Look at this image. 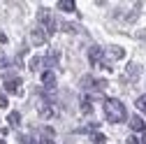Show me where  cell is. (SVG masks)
Instances as JSON below:
<instances>
[{"label": "cell", "instance_id": "603a6c76", "mask_svg": "<svg viewBox=\"0 0 146 144\" xmlns=\"http://www.w3.org/2000/svg\"><path fill=\"white\" fill-rule=\"evenodd\" d=\"M42 144H53V142L51 139H42Z\"/></svg>", "mask_w": 146, "mask_h": 144}, {"label": "cell", "instance_id": "d4e9b609", "mask_svg": "<svg viewBox=\"0 0 146 144\" xmlns=\"http://www.w3.org/2000/svg\"><path fill=\"white\" fill-rule=\"evenodd\" d=\"M0 144H7V142H3V139H0Z\"/></svg>", "mask_w": 146, "mask_h": 144}, {"label": "cell", "instance_id": "6da1fadb", "mask_svg": "<svg viewBox=\"0 0 146 144\" xmlns=\"http://www.w3.org/2000/svg\"><path fill=\"white\" fill-rule=\"evenodd\" d=\"M104 116L109 123H121L125 121L127 112H125V105L118 100V98H107L104 100Z\"/></svg>", "mask_w": 146, "mask_h": 144}, {"label": "cell", "instance_id": "9c48e42d", "mask_svg": "<svg viewBox=\"0 0 146 144\" xmlns=\"http://www.w3.org/2000/svg\"><path fill=\"white\" fill-rule=\"evenodd\" d=\"M42 84H44L46 88H53V86H56V75H53L51 70H44V72H42Z\"/></svg>", "mask_w": 146, "mask_h": 144}, {"label": "cell", "instance_id": "44dd1931", "mask_svg": "<svg viewBox=\"0 0 146 144\" xmlns=\"http://www.w3.org/2000/svg\"><path fill=\"white\" fill-rule=\"evenodd\" d=\"M7 65V56H3V53H0V67H5Z\"/></svg>", "mask_w": 146, "mask_h": 144}, {"label": "cell", "instance_id": "cb8c5ba5", "mask_svg": "<svg viewBox=\"0 0 146 144\" xmlns=\"http://www.w3.org/2000/svg\"><path fill=\"white\" fill-rule=\"evenodd\" d=\"M141 144H146V135H144V137H141Z\"/></svg>", "mask_w": 146, "mask_h": 144}, {"label": "cell", "instance_id": "ba28073f", "mask_svg": "<svg viewBox=\"0 0 146 144\" xmlns=\"http://www.w3.org/2000/svg\"><path fill=\"white\" fill-rule=\"evenodd\" d=\"M107 53H109V58H111V61H118V58H123V56H125L123 47H116V44L107 47Z\"/></svg>", "mask_w": 146, "mask_h": 144}, {"label": "cell", "instance_id": "8992f818", "mask_svg": "<svg viewBox=\"0 0 146 144\" xmlns=\"http://www.w3.org/2000/svg\"><path fill=\"white\" fill-rule=\"evenodd\" d=\"M102 53H104L102 47H90V49H88V61H90V65H98V63L102 61Z\"/></svg>", "mask_w": 146, "mask_h": 144}, {"label": "cell", "instance_id": "8fae6325", "mask_svg": "<svg viewBox=\"0 0 146 144\" xmlns=\"http://www.w3.org/2000/svg\"><path fill=\"white\" fill-rule=\"evenodd\" d=\"M42 61H44L46 67H49V65H56V63H58V53L51 51V53H46V56H42Z\"/></svg>", "mask_w": 146, "mask_h": 144}, {"label": "cell", "instance_id": "ac0fdd59", "mask_svg": "<svg viewBox=\"0 0 146 144\" xmlns=\"http://www.w3.org/2000/svg\"><path fill=\"white\" fill-rule=\"evenodd\" d=\"M104 142H107V137L102 133H93V144H104Z\"/></svg>", "mask_w": 146, "mask_h": 144}, {"label": "cell", "instance_id": "ffe728a7", "mask_svg": "<svg viewBox=\"0 0 146 144\" xmlns=\"http://www.w3.org/2000/svg\"><path fill=\"white\" fill-rule=\"evenodd\" d=\"M125 144H139V139L132 135V137H127V142H125Z\"/></svg>", "mask_w": 146, "mask_h": 144}, {"label": "cell", "instance_id": "7a4b0ae2", "mask_svg": "<svg viewBox=\"0 0 146 144\" xmlns=\"http://www.w3.org/2000/svg\"><path fill=\"white\" fill-rule=\"evenodd\" d=\"M37 16H40V23L46 28V35H51L53 30H56V19H53V14H51L49 9H44V7H42V9L37 12Z\"/></svg>", "mask_w": 146, "mask_h": 144}, {"label": "cell", "instance_id": "9a60e30c", "mask_svg": "<svg viewBox=\"0 0 146 144\" xmlns=\"http://www.w3.org/2000/svg\"><path fill=\"white\" fill-rule=\"evenodd\" d=\"M7 121H9V125H19V123H21V114H19V112H9Z\"/></svg>", "mask_w": 146, "mask_h": 144}, {"label": "cell", "instance_id": "277c9868", "mask_svg": "<svg viewBox=\"0 0 146 144\" xmlns=\"http://www.w3.org/2000/svg\"><path fill=\"white\" fill-rule=\"evenodd\" d=\"M5 91L7 93H21V79L19 77H5Z\"/></svg>", "mask_w": 146, "mask_h": 144}, {"label": "cell", "instance_id": "e0dca14e", "mask_svg": "<svg viewBox=\"0 0 146 144\" xmlns=\"http://www.w3.org/2000/svg\"><path fill=\"white\" fill-rule=\"evenodd\" d=\"M135 105H137V109H139V112H144V114H146V93H144V95H139Z\"/></svg>", "mask_w": 146, "mask_h": 144}, {"label": "cell", "instance_id": "5bb4252c", "mask_svg": "<svg viewBox=\"0 0 146 144\" xmlns=\"http://www.w3.org/2000/svg\"><path fill=\"white\" fill-rule=\"evenodd\" d=\"M42 65H44L42 56H33V58H30V70H33V72H37V70H40Z\"/></svg>", "mask_w": 146, "mask_h": 144}, {"label": "cell", "instance_id": "30bf717a", "mask_svg": "<svg viewBox=\"0 0 146 144\" xmlns=\"http://www.w3.org/2000/svg\"><path fill=\"white\" fill-rule=\"evenodd\" d=\"M130 128L137 130V133H144V130H146V123H144L141 116H132V119H130Z\"/></svg>", "mask_w": 146, "mask_h": 144}, {"label": "cell", "instance_id": "7402d4cb", "mask_svg": "<svg viewBox=\"0 0 146 144\" xmlns=\"http://www.w3.org/2000/svg\"><path fill=\"white\" fill-rule=\"evenodd\" d=\"M0 42H7V35H5L3 30H0Z\"/></svg>", "mask_w": 146, "mask_h": 144}, {"label": "cell", "instance_id": "3957f363", "mask_svg": "<svg viewBox=\"0 0 146 144\" xmlns=\"http://www.w3.org/2000/svg\"><path fill=\"white\" fill-rule=\"evenodd\" d=\"M81 86H84V88H98V91H102V88L107 86V81H104V79H95V77L86 75V77L81 79Z\"/></svg>", "mask_w": 146, "mask_h": 144}, {"label": "cell", "instance_id": "4fadbf2b", "mask_svg": "<svg viewBox=\"0 0 146 144\" xmlns=\"http://www.w3.org/2000/svg\"><path fill=\"white\" fill-rule=\"evenodd\" d=\"M58 9H60V12H74L77 7H74L72 0H63V3H58Z\"/></svg>", "mask_w": 146, "mask_h": 144}, {"label": "cell", "instance_id": "2e32d148", "mask_svg": "<svg viewBox=\"0 0 146 144\" xmlns=\"http://www.w3.org/2000/svg\"><path fill=\"white\" fill-rule=\"evenodd\" d=\"M60 30H63V33H72V35H74V33H79V26H74V23H60Z\"/></svg>", "mask_w": 146, "mask_h": 144}, {"label": "cell", "instance_id": "d6986e66", "mask_svg": "<svg viewBox=\"0 0 146 144\" xmlns=\"http://www.w3.org/2000/svg\"><path fill=\"white\" fill-rule=\"evenodd\" d=\"M7 105H9V100H7V98H5L3 93H0V109H5V107H7Z\"/></svg>", "mask_w": 146, "mask_h": 144}, {"label": "cell", "instance_id": "7c38bea8", "mask_svg": "<svg viewBox=\"0 0 146 144\" xmlns=\"http://www.w3.org/2000/svg\"><path fill=\"white\" fill-rule=\"evenodd\" d=\"M90 112H93V105H90V98L86 95V98L81 100V114H86V116H88Z\"/></svg>", "mask_w": 146, "mask_h": 144}, {"label": "cell", "instance_id": "5b68a950", "mask_svg": "<svg viewBox=\"0 0 146 144\" xmlns=\"http://www.w3.org/2000/svg\"><path fill=\"white\" fill-rule=\"evenodd\" d=\"M30 42H33L35 47H42V44L46 42V33H44L42 28H33V30H30Z\"/></svg>", "mask_w": 146, "mask_h": 144}, {"label": "cell", "instance_id": "52a82bcc", "mask_svg": "<svg viewBox=\"0 0 146 144\" xmlns=\"http://www.w3.org/2000/svg\"><path fill=\"white\" fill-rule=\"evenodd\" d=\"M40 116L42 119H53V116H56V107L49 105V102H42L40 105Z\"/></svg>", "mask_w": 146, "mask_h": 144}]
</instances>
